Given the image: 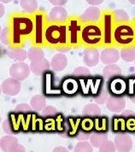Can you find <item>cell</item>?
<instances>
[{
    "instance_id": "1",
    "label": "cell",
    "mask_w": 135,
    "mask_h": 152,
    "mask_svg": "<svg viewBox=\"0 0 135 152\" xmlns=\"http://www.w3.org/2000/svg\"><path fill=\"white\" fill-rule=\"evenodd\" d=\"M33 13L12 12L9 18V44L14 48H20L27 39H32L34 32Z\"/></svg>"
},
{
    "instance_id": "2",
    "label": "cell",
    "mask_w": 135,
    "mask_h": 152,
    "mask_svg": "<svg viewBox=\"0 0 135 152\" xmlns=\"http://www.w3.org/2000/svg\"><path fill=\"white\" fill-rule=\"evenodd\" d=\"M45 46L51 49L69 48L67 26L64 20H50L44 33Z\"/></svg>"
},
{
    "instance_id": "3",
    "label": "cell",
    "mask_w": 135,
    "mask_h": 152,
    "mask_svg": "<svg viewBox=\"0 0 135 152\" xmlns=\"http://www.w3.org/2000/svg\"><path fill=\"white\" fill-rule=\"evenodd\" d=\"M104 33L100 20L83 21L80 36V46L88 49L103 47Z\"/></svg>"
},
{
    "instance_id": "4",
    "label": "cell",
    "mask_w": 135,
    "mask_h": 152,
    "mask_svg": "<svg viewBox=\"0 0 135 152\" xmlns=\"http://www.w3.org/2000/svg\"><path fill=\"white\" fill-rule=\"evenodd\" d=\"M113 47L119 49L135 48V32L132 20H117L113 33Z\"/></svg>"
},
{
    "instance_id": "5",
    "label": "cell",
    "mask_w": 135,
    "mask_h": 152,
    "mask_svg": "<svg viewBox=\"0 0 135 152\" xmlns=\"http://www.w3.org/2000/svg\"><path fill=\"white\" fill-rule=\"evenodd\" d=\"M34 19V32L31 39L32 45L36 48L45 47L44 33L49 19L45 11L38 10L32 12Z\"/></svg>"
},
{
    "instance_id": "6",
    "label": "cell",
    "mask_w": 135,
    "mask_h": 152,
    "mask_svg": "<svg viewBox=\"0 0 135 152\" xmlns=\"http://www.w3.org/2000/svg\"><path fill=\"white\" fill-rule=\"evenodd\" d=\"M100 21L101 22L104 33L103 48L113 47V33L114 28L117 22L116 16L113 10H105L101 14Z\"/></svg>"
},
{
    "instance_id": "7",
    "label": "cell",
    "mask_w": 135,
    "mask_h": 152,
    "mask_svg": "<svg viewBox=\"0 0 135 152\" xmlns=\"http://www.w3.org/2000/svg\"><path fill=\"white\" fill-rule=\"evenodd\" d=\"M69 38V48L80 46V36L83 21L80 16L71 15L65 19Z\"/></svg>"
},
{
    "instance_id": "8",
    "label": "cell",
    "mask_w": 135,
    "mask_h": 152,
    "mask_svg": "<svg viewBox=\"0 0 135 152\" xmlns=\"http://www.w3.org/2000/svg\"><path fill=\"white\" fill-rule=\"evenodd\" d=\"M100 78H86L79 80L82 93L85 95H95L99 92L101 84Z\"/></svg>"
},
{
    "instance_id": "9",
    "label": "cell",
    "mask_w": 135,
    "mask_h": 152,
    "mask_svg": "<svg viewBox=\"0 0 135 152\" xmlns=\"http://www.w3.org/2000/svg\"><path fill=\"white\" fill-rule=\"evenodd\" d=\"M9 120L12 130L15 132L20 131H27V120L26 114L11 113Z\"/></svg>"
},
{
    "instance_id": "10",
    "label": "cell",
    "mask_w": 135,
    "mask_h": 152,
    "mask_svg": "<svg viewBox=\"0 0 135 152\" xmlns=\"http://www.w3.org/2000/svg\"><path fill=\"white\" fill-rule=\"evenodd\" d=\"M79 81L74 78H67L63 80L61 85L62 94L67 96H73L80 90Z\"/></svg>"
},
{
    "instance_id": "11",
    "label": "cell",
    "mask_w": 135,
    "mask_h": 152,
    "mask_svg": "<svg viewBox=\"0 0 135 152\" xmlns=\"http://www.w3.org/2000/svg\"><path fill=\"white\" fill-rule=\"evenodd\" d=\"M109 90L114 95H122L127 91V82L122 78H115L109 83Z\"/></svg>"
},
{
    "instance_id": "12",
    "label": "cell",
    "mask_w": 135,
    "mask_h": 152,
    "mask_svg": "<svg viewBox=\"0 0 135 152\" xmlns=\"http://www.w3.org/2000/svg\"><path fill=\"white\" fill-rule=\"evenodd\" d=\"M54 78L50 72L45 74L44 76V91L46 95H56L62 94L61 89H56L55 85H51L53 83Z\"/></svg>"
},
{
    "instance_id": "13",
    "label": "cell",
    "mask_w": 135,
    "mask_h": 152,
    "mask_svg": "<svg viewBox=\"0 0 135 152\" xmlns=\"http://www.w3.org/2000/svg\"><path fill=\"white\" fill-rule=\"evenodd\" d=\"M29 131L42 132L44 129V119L35 113H29Z\"/></svg>"
},
{
    "instance_id": "14",
    "label": "cell",
    "mask_w": 135,
    "mask_h": 152,
    "mask_svg": "<svg viewBox=\"0 0 135 152\" xmlns=\"http://www.w3.org/2000/svg\"><path fill=\"white\" fill-rule=\"evenodd\" d=\"M81 119L80 117H69L67 120L68 125V135L69 136H76L80 129H81Z\"/></svg>"
},
{
    "instance_id": "15",
    "label": "cell",
    "mask_w": 135,
    "mask_h": 152,
    "mask_svg": "<svg viewBox=\"0 0 135 152\" xmlns=\"http://www.w3.org/2000/svg\"><path fill=\"white\" fill-rule=\"evenodd\" d=\"M94 130L99 132H106L108 129V118L105 117H97L94 118Z\"/></svg>"
},
{
    "instance_id": "16",
    "label": "cell",
    "mask_w": 135,
    "mask_h": 152,
    "mask_svg": "<svg viewBox=\"0 0 135 152\" xmlns=\"http://www.w3.org/2000/svg\"><path fill=\"white\" fill-rule=\"evenodd\" d=\"M126 120L123 117H114L112 120V130L114 132H124L126 130Z\"/></svg>"
},
{
    "instance_id": "17",
    "label": "cell",
    "mask_w": 135,
    "mask_h": 152,
    "mask_svg": "<svg viewBox=\"0 0 135 152\" xmlns=\"http://www.w3.org/2000/svg\"><path fill=\"white\" fill-rule=\"evenodd\" d=\"M94 119L89 117H86L81 120V129L82 131L89 132L94 130Z\"/></svg>"
},
{
    "instance_id": "18",
    "label": "cell",
    "mask_w": 135,
    "mask_h": 152,
    "mask_svg": "<svg viewBox=\"0 0 135 152\" xmlns=\"http://www.w3.org/2000/svg\"><path fill=\"white\" fill-rule=\"evenodd\" d=\"M45 131L51 132L56 131V125L55 117H48L44 119Z\"/></svg>"
},
{
    "instance_id": "19",
    "label": "cell",
    "mask_w": 135,
    "mask_h": 152,
    "mask_svg": "<svg viewBox=\"0 0 135 152\" xmlns=\"http://www.w3.org/2000/svg\"><path fill=\"white\" fill-rule=\"evenodd\" d=\"M56 125V131L63 132L65 130V120L61 114H58L55 117Z\"/></svg>"
},
{
    "instance_id": "20",
    "label": "cell",
    "mask_w": 135,
    "mask_h": 152,
    "mask_svg": "<svg viewBox=\"0 0 135 152\" xmlns=\"http://www.w3.org/2000/svg\"><path fill=\"white\" fill-rule=\"evenodd\" d=\"M129 95H133L135 92V78H130L127 82V91Z\"/></svg>"
},
{
    "instance_id": "21",
    "label": "cell",
    "mask_w": 135,
    "mask_h": 152,
    "mask_svg": "<svg viewBox=\"0 0 135 152\" xmlns=\"http://www.w3.org/2000/svg\"><path fill=\"white\" fill-rule=\"evenodd\" d=\"M126 130L130 132L135 131V118L130 117L126 120Z\"/></svg>"
},
{
    "instance_id": "22",
    "label": "cell",
    "mask_w": 135,
    "mask_h": 152,
    "mask_svg": "<svg viewBox=\"0 0 135 152\" xmlns=\"http://www.w3.org/2000/svg\"><path fill=\"white\" fill-rule=\"evenodd\" d=\"M132 23H133V25H134V30H135V17L134 18V19L132 20Z\"/></svg>"
}]
</instances>
